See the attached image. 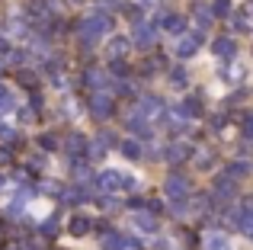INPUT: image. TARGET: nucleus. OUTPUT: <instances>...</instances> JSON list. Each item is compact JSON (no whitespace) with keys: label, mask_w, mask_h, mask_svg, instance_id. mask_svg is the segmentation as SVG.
<instances>
[{"label":"nucleus","mask_w":253,"mask_h":250,"mask_svg":"<svg viewBox=\"0 0 253 250\" xmlns=\"http://www.w3.org/2000/svg\"><path fill=\"white\" fill-rule=\"evenodd\" d=\"M231 6V0H215V13H224Z\"/></svg>","instance_id":"9d476101"},{"label":"nucleus","mask_w":253,"mask_h":250,"mask_svg":"<svg viewBox=\"0 0 253 250\" xmlns=\"http://www.w3.org/2000/svg\"><path fill=\"white\" fill-rule=\"evenodd\" d=\"M86 228H90V221H86V218H74V225H71V231H74V234H84Z\"/></svg>","instance_id":"6e6552de"},{"label":"nucleus","mask_w":253,"mask_h":250,"mask_svg":"<svg viewBox=\"0 0 253 250\" xmlns=\"http://www.w3.org/2000/svg\"><path fill=\"white\" fill-rule=\"evenodd\" d=\"M93 109L96 113H109V100L106 96H93Z\"/></svg>","instance_id":"0eeeda50"},{"label":"nucleus","mask_w":253,"mask_h":250,"mask_svg":"<svg viewBox=\"0 0 253 250\" xmlns=\"http://www.w3.org/2000/svg\"><path fill=\"white\" fill-rule=\"evenodd\" d=\"M215 51H218V55H231V51H234V42H231V39H218Z\"/></svg>","instance_id":"423d86ee"},{"label":"nucleus","mask_w":253,"mask_h":250,"mask_svg":"<svg viewBox=\"0 0 253 250\" xmlns=\"http://www.w3.org/2000/svg\"><path fill=\"white\" fill-rule=\"evenodd\" d=\"M167 189H170V193H173V196H179V193H186V183H183V180H179V176H170V183H167Z\"/></svg>","instance_id":"20e7f679"},{"label":"nucleus","mask_w":253,"mask_h":250,"mask_svg":"<svg viewBox=\"0 0 253 250\" xmlns=\"http://www.w3.org/2000/svg\"><path fill=\"white\" fill-rule=\"evenodd\" d=\"M141 3H157V0H141Z\"/></svg>","instance_id":"ddd939ff"},{"label":"nucleus","mask_w":253,"mask_h":250,"mask_svg":"<svg viewBox=\"0 0 253 250\" xmlns=\"http://www.w3.org/2000/svg\"><path fill=\"white\" fill-rule=\"evenodd\" d=\"M164 26H167L170 32H179V29L186 26V19H179V16H167V19H164Z\"/></svg>","instance_id":"39448f33"},{"label":"nucleus","mask_w":253,"mask_h":250,"mask_svg":"<svg viewBox=\"0 0 253 250\" xmlns=\"http://www.w3.org/2000/svg\"><path fill=\"white\" fill-rule=\"evenodd\" d=\"M205 247H209V250H231L228 247V238H221V234H211V238L205 241Z\"/></svg>","instance_id":"f257e3e1"},{"label":"nucleus","mask_w":253,"mask_h":250,"mask_svg":"<svg viewBox=\"0 0 253 250\" xmlns=\"http://www.w3.org/2000/svg\"><path fill=\"white\" fill-rule=\"evenodd\" d=\"M247 135H250V138H253V122H247Z\"/></svg>","instance_id":"f8f14e48"},{"label":"nucleus","mask_w":253,"mask_h":250,"mask_svg":"<svg viewBox=\"0 0 253 250\" xmlns=\"http://www.w3.org/2000/svg\"><path fill=\"white\" fill-rule=\"evenodd\" d=\"M125 154L135 157V154H138V144H135V141H128V144H125Z\"/></svg>","instance_id":"9b49d317"},{"label":"nucleus","mask_w":253,"mask_h":250,"mask_svg":"<svg viewBox=\"0 0 253 250\" xmlns=\"http://www.w3.org/2000/svg\"><path fill=\"white\" fill-rule=\"evenodd\" d=\"M199 48V42L196 39H179V45H176V51L179 55H189V51H196Z\"/></svg>","instance_id":"7ed1b4c3"},{"label":"nucleus","mask_w":253,"mask_h":250,"mask_svg":"<svg viewBox=\"0 0 253 250\" xmlns=\"http://www.w3.org/2000/svg\"><path fill=\"white\" fill-rule=\"evenodd\" d=\"M10 106H13V96L6 90H0V109H10Z\"/></svg>","instance_id":"1a4fd4ad"},{"label":"nucleus","mask_w":253,"mask_h":250,"mask_svg":"<svg viewBox=\"0 0 253 250\" xmlns=\"http://www.w3.org/2000/svg\"><path fill=\"white\" fill-rule=\"evenodd\" d=\"M135 225L141 228V231H157V221L151 218V215H135Z\"/></svg>","instance_id":"f03ea898"}]
</instances>
